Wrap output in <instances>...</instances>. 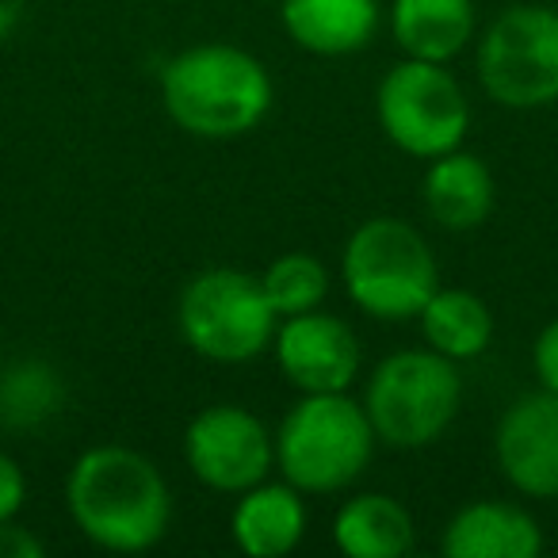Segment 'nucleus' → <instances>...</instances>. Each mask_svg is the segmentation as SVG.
Masks as SVG:
<instances>
[{
	"label": "nucleus",
	"mask_w": 558,
	"mask_h": 558,
	"mask_svg": "<svg viewBox=\"0 0 558 558\" xmlns=\"http://www.w3.org/2000/svg\"><path fill=\"white\" fill-rule=\"evenodd\" d=\"M421 199L425 210L440 230L471 233L489 218L497 199V184L489 165L471 149H451L428 161L425 180H421Z\"/></svg>",
	"instance_id": "4468645a"
},
{
	"label": "nucleus",
	"mask_w": 558,
	"mask_h": 558,
	"mask_svg": "<svg viewBox=\"0 0 558 558\" xmlns=\"http://www.w3.org/2000/svg\"><path fill=\"white\" fill-rule=\"evenodd\" d=\"M440 550L448 558H539L543 532L512 501H471L448 520Z\"/></svg>",
	"instance_id": "2eb2a0df"
},
{
	"label": "nucleus",
	"mask_w": 558,
	"mask_h": 558,
	"mask_svg": "<svg viewBox=\"0 0 558 558\" xmlns=\"http://www.w3.org/2000/svg\"><path fill=\"white\" fill-rule=\"evenodd\" d=\"M27 0H0V43L9 39L12 32L20 27V16H24Z\"/></svg>",
	"instance_id": "b1692460"
},
{
	"label": "nucleus",
	"mask_w": 558,
	"mask_h": 558,
	"mask_svg": "<svg viewBox=\"0 0 558 558\" xmlns=\"http://www.w3.org/2000/svg\"><path fill=\"white\" fill-rule=\"evenodd\" d=\"M177 326L184 344L210 364H248L271 349L276 311L260 288V276L241 268L195 271L180 291Z\"/></svg>",
	"instance_id": "423d86ee"
},
{
	"label": "nucleus",
	"mask_w": 558,
	"mask_h": 558,
	"mask_svg": "<svg viewBox=\"0 0 558 558\" xmlns=\"http://www.w3.org/2000/svg\"><path fill=\"white\" fill-rule=\"evenodd\" d=\"M360 402L375 428V440L417 451L451 428L463 402V379L456 360L433 349H402L372 367Z\"/></svg>",
	"instance_id": "39448f33"
},
{
	"label": "nucleus",
	"mask_w": 558,
	"mask_h": 558,
	"mask_svg": "<svg viewBox=\"0 0 558 558\" xmlns=\"http://www.w3.org/2000/svg\"><path fill=\"white\" fill-rule=\"evenodd\" d=\"M306 494L288 478L241 489L230 512V539L248 558H288L306 539Z\"/></svg>",
	"instance_id": "f8f14e48"
},
{
	"label": "nucleus",
	"mask_w": 558,
	"mask_h": 558,
	"mask_svg": "<svg viewBox=\"0 0 558 558\" xmlns=\"http://www.w3.org/2000/svg\"><path fill=\"white\" fill-rule=\"evenodd\" d=\"M65 383L47 360H16L0 372V425L39 428L62 410Z\"/></svg>",
	"instance_id": "6ab92c4d"
},
{
	"label": "nucleus",
	"mask_w": 558,
	"mask_h": 558,
	"mask_svg": "<svg viewBox=\"0 0 558 558\" xmlns=\"http://www.w3.org/2000/svg\"><path fill=\"white\" fill-rule=\"evenodd\" d=\"M24 497H27L24 466H20L12 456H4V451H0V520L20 517V509H24Z\"/></svg>",
	"instance_id": "4be33fe9"
},
{
	"label": "nucleus",
	"mask_w": 558,
	"mask_h": 558,
	"mask_svg": "<svg viewBox=\"0 0 558 558\" xmlns=\"http://www.w3.org/2000/svg\"><path fill=\"white\" fill-rule=\"evenodd\" d=\"M474 0H390V35L405 58L456 62L474 43Z\"/></svg>",
	"instance_id": "dca6fc26"
},
{
	"label": "nucleus",
	"mask_w": 558,
	"mask_h": 558,
	"mask_svg": "<svg viewBox=\"0 0 558 558\" xmlns=\"http://www.w3.org/2000/svg\"><path fill=\"white\" fill-rule=\"evenodd\" d=\"M65 509L93 547L142 555L169 532L172 494L149 456L126 444H96L65 474Z\"/></svg>",
	"instance_id": "f257e3e1"
},
{
	"label": "nucleus",
	"mask_w": 558,
	"mask_h": 558,
	"mask_svg": "<svg viewBox=\"0 0 558 558\" xmlns=\"http://www.w3.org/2000/svg\"><path fill=\"white\" fill-rule=\"evenodd\" d=\"M478 85L497 108L539 111L558 104V12L509 4L478 35Z\"/></svg>",
	"instance_id": "0eeeda50"
},
{
	"label": "nucleus",
	"mask_w": 558,
	"mask_h": 558,
	"mask_svg": "<svg viewBox=\"0 0 558 558\" xmlns=\"http://www.w3.org/2000/svg\"><path fill=\"white\" fill-rule=\"evenodd\" d=\"M0 558H47V543L16 517L0 520Z\"/></svg>",
	"instance_id": "5701e85b"
},
{
	"label": "nucleus",
	"mask_w": 558,
	"mask_h": 558,
	"mask_svg": "<svg viewBox=\"0 0 558 558\" xmlns=\"http://www.w3.org/2000/svg\"><path fill=\"white\" fill-rule=\"evenodd\" d=\"M375 444L364 402L349 390L303 395L276 428V466L306 497L341 494L367 471Z\"/></svg>",
	"instance_id": "20e7f679"
},
{
	"label": "nucleus",
	"mask_w": 558,
	"mask_h": 558,
	"mask_svg": "<svg viewBox=\"0 0 558 558\" xmlns=\"http://www.w3.org/2000/svg\"><path fill=\"white\" fill-rule=\"evenodd\" d=\"M379 0H279L288 39L318 58L360 54L379 32Z\"/></svg>",
	"instance_id": "ddd939ff"
},
{
	"label": "nucleus",
	"mask_w": 558,
	"mask_h": 558,
	"mask_svg": "<svg viewBox=\"0 0 558 558\" xmlns=\"http://www.w3.org/2000/svg\"><path fill=\"white\" fill-rule=\"evenodd\" d=\"M260 288L268 295L276 318H295V314L318 311L329 295V271L314 253L291 248L279 253L268 268L260 271Z\"/></svg>",
	"instance_id": "aec40b11"
},
{
	"label": "nucleus",
	"mask_w": 558,
	"mask_h": 558,
	"mask_svg": "<svg viewBox=\"0 0 558 558\" xmlns=\"http://www.w3.org/2000/svg\"><path fill=\"white\" fill-rule=\"evenodd\" d=\"M375 116L390 146L421 161L459 149L471 131V100L456 73L421 58H402L383 73Z\"/></svg>",
	"instance_id": "6e6552de"
},
{
	"label": "nucleus",
	"mask_w": 558,
	"mask_h": 558,
	"mask_svg": "<svg viewBox=\"0 0 558 558\" xmlns=\"http://www.w3.org/2000/svg\"><path fill=\"white\" fill-rule=\"evenodd\" d=\"M494 459L505 482L535 501L558 497V395L535 390L501 413L494 433Z\"/></svg>",
	"instance_id": "9b49d317"
},
{
	"label": "nucleus",
	"mask_w": 558,
	"mask_h": 558,
	"mask_svg": "<svg viewBox=\"0 0 558 558\" xmlns=\"http://www.w3.org/2000/svg\"><path fill=\"white\" fill-rule=\"evenodd\" d=\"M184 459L195 482L215 494L238 497L276 466V433L238 402L199 410L184 428Z\"/></svg>",
	"instance_id": "1a4fd4ad"
},
{
	"label": "nucleus",
	"mask_w": 558,
	"mask_h": 558,
	"mask_svg": "<svg viewBox=\"0 0 558 558\" xmlns=\"http://www.w3.org/2000/svg\"><path fill=\"white\" fill-rule=\"evenodd\" d=\"M417 326L428 349L456 364L478 360L494 341V311L486 306V299L463 288H436L433 299L421 306Z\"/></svg>",
	"instance_id": "a211bd4d"
},
{
	"label": "nucleus",
	"mask_w": 558,
	"mask_h": 558,
	"mask_svg": "<svg viewBox=\"0 0 558 558\" xmlns=\"http://www.w3.org/2000/svg\"><path fill=\"white\" fill-rule=\"evenodd\" d=\"M157 85L172 123L203 142L245 138L268 119L276 100L268 65L230 43L180 50L161 65Z\"/></svg>",
	"instance_id": "f03ea898"
},
{
	"label": "nucleus",
	"mask_w": 558,
	"mask_h": 558,
	"mask_svg": "<svg viewBox=\"0 0 558 558\" xmlns=\"http://www.w3.org/2000/svg\"><path fill=\"white\" fill-rule=\"evenodd\" d=\"M532 372L535 383L550 395H558V318H550L547 326L539 329L532 344Z\"/></svg>",
	"instance_id": "412c9836"
},
{
	"label": "nucleus",
	"mask_w": 558,
	"mask_h": 558,
	"mask_svg": "<svg viewBox=\"0 0 558 558\" xmlns=\"http://www.w3.org/2000/svg\"><path fill=\"white\" fill-rule=\"evenodd\" d=\"M341 283L356 311L375 322H417L440 288L433 245L417 226L395 215L360 222L341 253Z\"/></svg>",
	"instance_id": "7ed1b4c3"
},
{
	"label": "nucleus",
	"mask_w": 558,
	"mask_h": 558,
	"mask_svg": "<svg viewBox=\"0 0 558 558\" xmlns=\"http://www.w3.org/2000/svg\"><path fill=\"white\" fill-rule=\"evenodd\" d=\"M271 352L283 372V379L299 390V395H337L356 383L360 367H364V352H360V337L352 326L337 314L306 311L295 318H279L276 337H271Z\"/></svg>",
	"instance_id": "9d476101"
},
{
	"label": "nucleus",
	"mask_w": 558,
	"mask_h": 558,
	"mask_svg": "<svg viewBox=\"0 0 558 558\" xmlns=\"http://www.w3.org/2000/svg\"><path fill=\"white\" fill-rule=\"evenodd\" d=\"M333 543L349 558H405L417 547V524L398 497L372 489L337 509Z\"/></svg>",
	"instance_id": "f3484780"
}]
</instances>
